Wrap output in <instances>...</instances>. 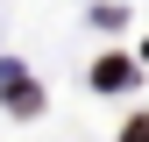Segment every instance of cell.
<instances>
[{
    "label": "cell",
    "instance_id": "obj_2",
    "mask_svg": "<svg viewBox=\"0 0 149 142\" xmlns=\"http://www.w3.org/2000/svg\"><path fill=\"white\" fill-rule=\"evenodd\" d=\"M128 78H135L128 57H100V64H92V85H128Z\"/></svg>",
    "mask_w": 149,
    "mask_h": 142
},
{
    "label": "cell",
    "instance_id": "obj_1",
    "mask_svg": "<svg viewBox=\"0 0 149 142\" xmlns=\"http://www.w3.org/2000/svg\"><path fill=\"white\" fill-rule=\"evenodd\" d=\"M7 106H14V114H36V106H43V100H36V85L22 78V71H7Z\"/></svg>",
    "mask_w": 149,
    "mask_h": 142
},
{
    "label": "cell",
    "instance_id": "obj_3",
    "mask_svg": "<svg viewBox=\"0 0 149 142\" xmlns=\"http://www.w3.org/2000/svg\"><path fill=\"white\" fill-rule=\"evenodd\" d=\"M128 142H149V121H135V128H128Z\"/></svg>",
    "mask_w": 149,
    "mask_h": 142
}]
</instances>
